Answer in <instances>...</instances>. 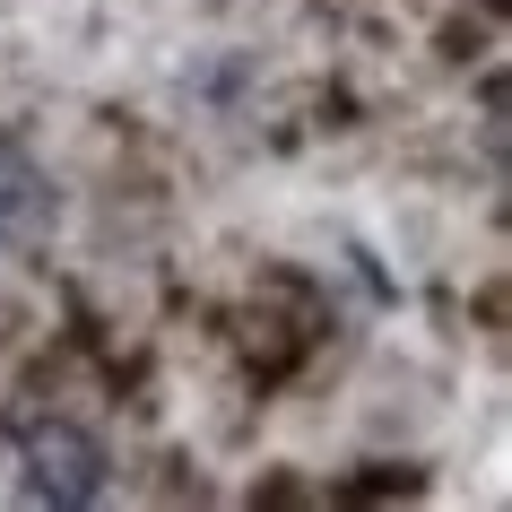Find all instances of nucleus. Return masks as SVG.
Listing matches in <instances>:
<instances>
[{"label": "nucleus", "instance_id": "1", "mask_svg": "<svg viewBox=\"0 0 512 512\" xmlns=\"http://www.w3.org/2000/svg\"><path fill=\"white\" fill-rule=\"evenodd\" d=\"M113 478L105 443L87 426H70V417H35V426H18V495L27 504H53V512H79L96 504Z\"/></svg>", "mask_w": 512, "mask_h": 512}, {"label": "nucleus", "instance_id": "2", "mask_svg": "<svg viewBox=\"0 0 512 512\" xmlns=\"http://www.w3.org/2000/svg\"><path fill=\"white\" fill-rule=\"evenodd\" d=\"M61 226V191L53 174L18 148V139H0V252H35V243Z\"/></svg>", "mask_w": 512, "mask_h": 512}]
</instances>
